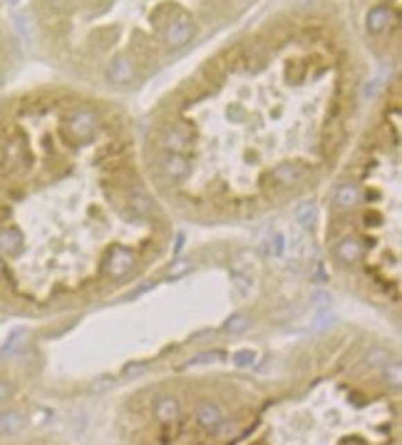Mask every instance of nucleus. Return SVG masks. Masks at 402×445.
Listing matches in <instances>:
<instances>
[{
    "mask_svg": "<svg viewBox=\"0 0 402 445\" xmlns=\"http://www.w3.org/2000/svg\"><path fill=\"white\" fill-rule=\"evenodd\" d=\"M194 428L207 438L229 435L211 445H392L395 403L348 380L320 378L266 401L249 423L226 421L204 401L194 410Z\"/></svg>",
    "mask_w": 402,
    "mask_h": 445,
    "instance_id": "4",
    "label": "nucleus"
},
{
    "mask_svg": "<svg viewBox=\"0 0 402 445\" xmlns=\"http://www.w3.org/2000/svg\"><path fill=\"white\" fill-rule=\"evenodd\" d=\"M6 6H8V0H0V75L10 67L12 53H15L10 25H8V20H6Z\"/></svg>",
    "mask_w": 402,
    "mask_h": 445,
    "instance_id": "5",
    "label": "nucleus"
},
{
    "mask_svg": "<svg viewBox=\"0 0 402 445\" xmlns=\"http://www.w3.org/2000/svg\"><path fill=\"white\" fill-rule=\"evenodd\" d=\"M362 70L340 20L290 10L229 42L139 132L172 219L261 221L326 187L360 127Z\"/></svg>",
    "mask_w": 402,
    "mask_h": 445,
    "instance_id": "1",
    "label": "nucleus"
},
{
    "mask_svg": "<svg viewBox=\"0 0 402 445\" xmlns=\"http://www.w3.org/2000/svg\"><path fill=\"white\" fill-rule=\"evenodd\" d=\"M174 239L122 107L58 85L0 97V309L102 303L159 269Z\"/></svg>",
    "mask_w": 402,
    "mask_h": 445,
    "instance_id": "2",
    "label": "nucleus"
},
{
    "mask_svg": "<svg viewBox=\"0 0 402 445\" xmlns=\"http://www.w3.org/2000/svg\"><path fill=\"white\" fill-rule=\"evenodd\" d=\"M323 249L331 279L397 319L402 294V107L397 80L328 179Z\"/></svg>",
    "mask_w": 402,
    "mask_h": 445,
    "instance_id": "3",
    "label": "nucleus"
}]
</instances>
